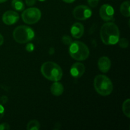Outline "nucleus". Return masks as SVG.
Wrapping results in <instances>:
<instances>
[{
    "label": "nucleus",
    "mask_w": 130,
    "mask_h": 130,
    "mask_svg": "<svg viewBox=\"0 0 130 130\" xmlns=\"http://www.w3.org/2000/svg\"><path fill=\"white\" fill-rule=\"evenodd\" d=\"M119 28L114 23H105L100 29V38L103 43L107 45L117 44L119 39Z\"/></svg>",
    "instance_id": "obj_1"
},
{
    "label": "nucleus",
    "mask_w": 130,
    "mask_h": 130,
    "mask_svg": "<svg viewBox=\"0 0 130 130\" xmlns=\"http://www.w3.org/2000/svg\"><path fill=\"white\" fill-rule=\"evenodd\" d=\"M41 72L45 78L52 81H60L63 76L61 67L53 62H44L41 67Z\"/></svg>",
    "instance_id": "obj_2"
},
{
    "label": "nucleus",
    "mask_w": 130,
    "mask_h": 130,
    "mask_svg": "<svg viewBox=\"0 0 130 130\" xmlns=\"http://www.w3.org/2000/svg\"><path fill=\"white\" fill-rule=\"evenodd\" d=\"M93 85L96 92L102 96H108L113 90L112 83L105 75H97L94 79Z\"/></svg>",
    "instance_id": "obj_3"
},
{
    "label": "nucleus",
    "mask_w": 130,
    "mask_h": 130,
    "mask_svg": "<svg viewBox=\"0 0 130 130\" xmlns=\"http://www.w3.org/2000/svg\"><path fill=\"white\" fill-rule=\"evenodd\" d=\"M69 54L71 57L76 60L82 61L86 60L90 55L88 47L81 41H72L69 45Z\"/></svg>",
    "instance_id": "obj_4"
},
{
    "label": "nucleus",
    "mask_w": 130,
    "mask_h": 130,
    "mask_svg": "<svg viewBox=\"0 0 130 130\" xmlns=\"http://www.w3.org/2000/svg\"><path fill=\"white\" fill-rule=\"evenodd\" d=\"M35 36L34 30L27 25L17 27L13 32V37L15 41L20 44L27 43L32 40Z\"/></svg>",
    "instance_id": "obj_5"
},
{
    "label": "nucleus",
    "mask_w": 130,
    "mask_h": 130,
    "mask_svg": "<svg viewBox=\"0 0 130 130\" xmlns=\"http://www.w3.org/2000/svg\"><path fill=\"white\" fill-rule=\"evenodd\" d=\"M41 12L37 8H29L24 10L22 13V20L27 24H34L38 22L41 19Z\"/></svg>",
    "instance_id": "obj_6"
},
{
    "label": "nucleus",
    "mask_w": 130,
    "mask_h": 130,
    "mask_svg": "<svg viewBox=\"0 0 130 130\" xmlns=\"http://www.w3.org/2000/svg\"><path fill=\"white\" fill-rule=\"evenodd\" d=\"M74 17L77 20H85L91 17L92 15L91 10L86 5H79L72 11Z\"/></svg>",
    "instance_id": "obj_7"
},
{
    "label": "nucleus",
    "mask_w": 130,
    "mask_h": 130,
    "mask_svg": "<svg viewBox=\"0 0 130 130\" xmlns=\"http://www.w3.org/2000/svg\"><path fill=\"white\" fill-rule=\"evenodd\" d=\"M99 14L104 21H110L112 20L114 15V10L111 5L109 4H105L101 6L99 10Z\"/></svg>",
    "instance_id": "obj_8"
},
{
    "label": "nucleus",
    "mask_w": 130,
    "mask_h": 130,
    "mask_svg": "<svg viewBox=\"0 0 130 130\" xmlns=\"http://www.w3.org/2000/svg\"><path fill=\"white\" fill-rule=\"evenodd\" d=\"M19 20V15L16 11L8 10L3 15L2 20L6 25H13Z\"/></svg>",
    "instance_id": "obj_9"
},
{
    "label": "nucleus",
    "mask_w": 130,
    "mask_h": 130,
    "mask_svg": "<svg viewBox=\"0 0 130 130\" xmlns=\"http://www.w3.org/2000/svg\"><path fill=\"white\" fill-rule=\"evenodd\" d=\"M85 72V66L80 62H76L71 66L70 72L71 76L75 78H79Z\"/></svg>",
    "instance_id": "obj_10"
},
{
    "label": "nucleus",
    "mask_w": 130,
    "mask_h": 130,
    "mask_svg": "<svg viewBox=\"0 0 130 130\" xmlns=\"http://www.w3.org/2000/svg\"><path fill=\"white\" fill-rule=\"evenodd\" d=\"M98 67L101 72L106 73L110 70L111 67L110 60L107 57H102L98 61Z\"/></svg>",
    "instance_id": "obj_11"
},
{
    "label": "nucleus",
    "mask_w": 130,
    "mask_h": 130,
    "mask_svg": "<svg viewBox=\"0 0 130 130\" xmlns=\"http://www.w3.org/2000/svg\"><path fill=\"white\" fill-rule=\"evenodd\" d=\"M85 32V28L81 23H75L72 25L71 29V32L74 38L78 39L83 36Z\"/></svg>",
    "instance_id": "obj_12"
},
{
    "label": "nucleus",
    "mask_w": 130,
    "mask_h": 130,
    "mask_svg": "<svg viewBox=\"0 0 130 130\" xmlns=\"http://www.w3.org/2000/svg\"><path fill=\"white\" fill-rule=\"evenodd\" d=\"M50 91L54 96H60L64 91V88L62 83L58 81H55L54 83L51 86Z\"/></svg>",
    "instance_id": "obj_13"
},
{
    "label": "nucleus",
    "mask_w": 130,
    "mask_h": 130,
    "mask_svg": "<svg viewBox=\"0 0 130 130\" xmlns=\"http://www.w3.org/2000/svg\"><path fill=\"white\" fill-rule=\"evenodd\" d=\"M130 2L129 1H124L123 3L120 6V11L123 16L126 17H129L130 16Z\"/></svg>",
    "instance_id": "obj_14"
},
{
    "label": "nucleus",
    "mask_w": 130,
    "mask_h": 130,
    "mask_svg": "<svg viewBox=\"0 0 130 130\" xmlns=\"http://www.w3.org/2000/svg\"><path fill=\"white\" fill-rule=\"evenodd\" d=\"M11 6L15 10L19 11H23L24 10V8H25L24 2L22 0H12L11 1Z\"/></svg>",
    "instance_id": "obj_15"
},
{
    "label": "nucleus",
    "mask_w": 130,
    "mask_h": 130,
    "mask_svg": "<svg viewBox=\"0 0 130 130\" xmlns=\"http://www.w3.org/2000/svg\"><path fill=\"white\" fill-rule=\"evenodd\" d=\"M122 109H123V113L124 115L127 117V118H130V100L129 99H126L125 101L123 102V106H122Z\"/></svg>",
    "instance_id": "obj_16"
},
{
    "label": "nucleus",
    "mask_w": 130,
    "mask_h": 130,
    "mask_svg": "<svg viewBox=\"0 0 130 130\" xmlns=\"http://www.w3.org/2000/svg\"><path fill=\"white\" fill-rule=\"evenodd\" d=\"M40 129V123L37 120H31L27 125V130H38Z\"/></svg>",
    "instance_id": "obj_17"
},
{
    "label": "nucleus",
    "mask_w": 130,
    "mask_h": 130,
    "mask_svg": "<svg viewBox=\"0 0 130 130\" xmlns=\"http://www.w3.org/2000/svg\"><path fill=\"white\" fill-rule=\"evenodd\" d=\"M118 43L119 46L122 48H126L129 45V42L126 38H121L119 39Z\"/></svg>",
    "instance_id": "obj_18"
},
{
    "label": "nucleus",
    "mask_w": 130,
    "mask_h": 130,
    "mask_svg": "<svg viewBox=\"0 0 130 130\" xmlns=\"http://www.w3.org/2000/svg\"><path fill=\"white\" fill-rule=\"evenodd\" d=\"M62 43H63L64 44H66V45L69 46L70 44L72 43L73 41H72V38H71V36L67 35H65L62 37Z\"/></svg>",
    "instance_id": "obj_19"
},
{
    "label": "nucleus",
    "mask_w": 130,
    "mask_h": 130,
    "mask_svg": "<svg viewBox=\"0 0 130 130\" xmlns=\"http://www.w3.org/2000/svg\"><path fill=\"white\" fill-rule=\"evenodd\" d=\"M87 2L90 6L92 8L96 7L98 5L99 2V0H87Z\"/></svg>",
    "instance_id": "obj_20"
},
{
    "label": "nucleus",
    "mask_w": 130,
    "mask_h": 130,
    "mask_svg": "<svg viewBox=\"0 0 130 130\" xmlns=\"http://www.w3.org/2000/svg\"><path fill=\"white\" fill-rule=\"evenodd\" d=\"M26 51L28 52H32L34 50V45L32 43H28L25 46Z\"/></svg>",
    "instance_id": "obj_21"
},
{
    "label": "nucleus",
    "mask_w": 130,
    "mask_h": 130,
    "mask_svg": "<svg viewBox=\"0 0 130 130\" xmlns=\"http://www.w3.org/2000/svg\"><path fill=\"white\" fill-rule=\"evenodd\" d=\"M10 129V125L8 123H3L0 124V130H8Z\"/></svg>",
    "instance_id": "obj_22"
},
{
    "label": "nucleus",
    "mask_w": 130,
    "mask_h": 130,
    "mask_svg": "<svg viewBox=\"0 0 130 130\" xmlns=\"http://www.w3.org/2000/svg\"><path fill=\"white\" fill-rule=\"evenodd\" d=\"M36 3V0H25V3L27 6H31L35 5Z\"/></svg>",
    "instance_id": "obj_23"
},
{
    "label": "nucleus",
    "mask_w": 130,
    "mask_h": 130,
    "mask_svg": "<svg viewBox=\"0 0 130 130\" xmlns=\"http://www.w3.org/2000/svg\"><path fill=\"white\" fill-rule=\"evenodd\" d=\"M4 114H5V108L2 104H0V119L4 116Z\"/></svg>",
    "instance_id": "obj_24"
},
{
    "label": "nucleus",
    "mask_w": 130,
    "mask_h": 130,
    "mask_svg": "<svg viewBox=\"0 0 130 130\" xmlns=\"http://www.w3.org/2000/svg\"><path fill=\"white\" fill-rule=\"evenodd\" d=\"M8 98L7 96H2L1 98H0V102H1V104H6L8 102Z\"/></svg>",
    "instance_id": "obj_25"
},
{
    "label": "nucleus",
    "mask_w": 130,
    "mask_h": 130,
    "mask_svg": "<svg viewBox=\"0 0 130 130\" xmlns=\"http://www.w3.org/2000/svg\"><path fill=\"white\" fill-rule=\"evenodd\" d=\"M4 43V38L1 34H0V46L2 45Z\"/></svg>",
    "instance_id": "obj_26"
},
{
    "label": "nucleus",
    "mask_w": 130,
    "mask_h": 130,
    "mask_svg": "<svg viewBox=\"0 0 130 130\" xmlns=\"http://www.w3.org/2000/svg\"><path fill=\"white\" fill-rule=\"evenodd\" d=\"M54 53H55V49L53 48H51L49 50V53L50 55H53Z\"/></svg>",
    "instance_id": "obj_27"
},
{
    "label": "nucleus",
    "mask_w": 130,
    "mask_h": 130,
    "mask_svg": "<svg viewBox=\"0 0 130 130\" xmlns=\"http://www.w3.org/2000/svg\"><path fill=\"white\" fill-rule=\"evenodd\" d=\"M62 1L67 3H73L74 1H75L76 0H62Z\"/></svg>",
    "instance_id": "obj_28"
},
{
    "label": "nucleus",
    "mask_w": 130,
    "mask_h": 130,
    "mask_svg": "<svg viewBox=\"0 0 130 130\" xmlns=\"http://www.w3.org/2000/svg\"><path fill=\"white\" fill-rule=\"evenodd\" d=\"M6 1H7V0H0V3H4Z\"/></svg>",
    "instance_id": "obj_29"
},
{
    "label": "nucleus",
    "mask_w": 130,
    "mask_h": 130,
    "mask_svg": "<svg viewBox=\"0 0 130 130\" xmlns=\"http://www.w3.org/2000/svg\"><path fill=\"white\" fill-rule=\"evenodd\" d=\"M39 1H45V0H39Z\"/></svg>",
    "instance_id": "obj_30"
}]
</instances>
